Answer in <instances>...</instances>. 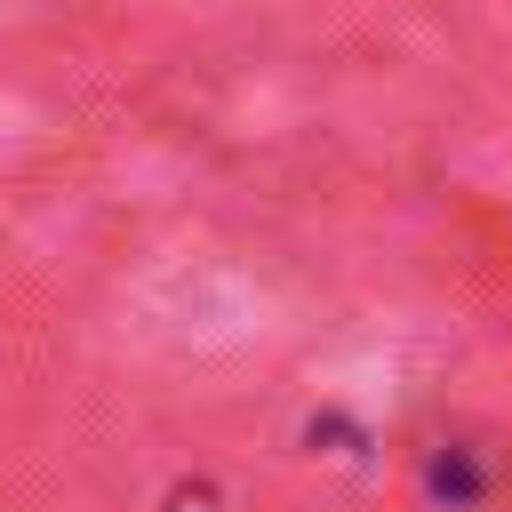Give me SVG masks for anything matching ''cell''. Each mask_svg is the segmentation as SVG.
I'll list each match as a JSON object with an SVG mask.
<instances>
[{"mask_svg":"<svg viewBox=\"0 0 512 512\" xmlns=\"http://www.w3.org/2000/svg\"><path fill=\"white\" fill-rule=\"evenodd\" d=\"M424 488H432V496H448V504H472V496H480V464H472L464 448H440V456H432V472H424Z\"/></svg>","mask_w":512,"mask_h":512,"instance_id":"obj_1","label":"cell"}]
</instances>
